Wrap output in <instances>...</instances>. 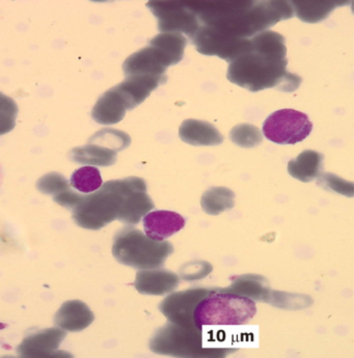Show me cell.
<instances>
[{"label":"cell","instance_id":"cell-1","mask_svg":"<svg viewBox=\"0 0 354 358\" xmlns=\"http://www.w3.org/2000/svg\"><path fill=\"white\" fill-rule=\"evenodd\" d=\"M199 27L190 38L201 55L233 62L253 36L293 17L290 1H190Z\"/></svg>","mask_w":354,"mask_h":358},{"label":"cell","instance_id":"cell-2","mask_svg":"<svg viewBox=\"0 0 354 358\" xmlns=\"http://www.w3.org/2000/svg\"><path fill=\"white\" fill-rule=\"evenodd\" d=\"M287 66L284 36L266 31L248 40L246 50L229 64L227 78L253 93L266 89L293 93L302 78L290 73Z\"/></svg>","mask_w":354,"mask_h":358},{"label":"cell","instance_id":"cell-3","mask_svg":"<svg viewBox=\"0 0 354 358\" xmlns=\"http://www.w3.org/2000/svg\"><path fill=\"white\" fill-rule=\"evenodd\" d=\"M148 189L145 180L129 177L102 184L93 194H85L72 211L75 224L80 228L99 231L118 220L126 196L134 190Z\"/></svg>","mask_w":354,"mask_h":358},{"label":"cell","instance_id":"cell-4","mask_svg":"<svg viewBox=\"0 0 354 358\" xmlns=\"http://www.w3.org/2000/svg\"><path fill=\"white\" fill-rule=\"evenodd\" d=\"M188 41L183 34L161 33L150 41L149 46L133 53L123 64L126 77L136 75L167 77V70L183 59Z\"/></svg>","mask_w":354,"mask_h":358},{"label":"cell","instance_id":"cell-5","mask_svg":"<svg viewBox=\"0 0 354 358\" xmlns=\"http://www.w3.org/2000/svg\"><path fill=\"white\" fill-rule=\"evenodd\" d=\"M150 350L171 357L220 358L236 352V349L207 347L203 329L167 323L158 328L149 343Z\"/></svg>","mask_w":354,"mask_h":358},{"label":"cell","instance_id":"cell-6","mask_svg":"<svg viewBox=\"0 0 354 358\" xmlns=\"http://www.w3.org/2000/svg\"><path fill=\"white\" fill-rule=\"evenodd\" d=\"M174 252L175 248L171 242L155 241L132 226L120 229L113 238L115 260L137 270L160 268Z\"/></svg>","mask_w":354,"mask_h":358},{"label":"cell","instance_id":"cell-7","mask_svg":"<svg viewBox=\"0 0 354 358\" xmlns=\"http://www.w3.org/2000/svg\"><path fill=\"white\" fill-rule=\"evenodd\" d=\"M257 314L256 302L215 288L195 308L194 324L204 326H239L250 322Z\"/></svg>","mask_w":354,"mask_h":358},{"label":"cell","instance_id":"cell-8","mask_svg":"<svg viewBox=\"0 0 354 358\" xmlns=\"http://www.w3.org/2000/svg\"><path fill=\"white\" fill-rule=\"evenodd\" d=\"M264 136L278 145H295L304 141L313 130L306 113L295 109H281L271 113L263 124Z\"/></svg>","mask_w":354,"mask_h":358},{"label":"cell","instance_id":"cell-9","mask_svg":"<svg viewBox=\"0 0 354 358\" xmlns=\"http://www.w3.org/2000/svg\"><path fill=\"white\" fill-rule=\"evenodd\" d=\"M147 8L157 18L161 33L185 34L192 38L199 27L190 1H149Z\"/></svg>","mask_w":354,"mask_h":358},{"label":"cell","instance_id":"cell-10","mask_svg":"<svg viewBox=\"0 0 354 358\" xmlns=\"http://www.w3.org/2000/svg\"><path fill=\"white\" fill-rule=\"evenodd\" d=\"M215 288L193 287L185 291L169 294L160 304L161 314L167 321L184 327H197L194 324L195 308Z\"/></svg>","mask_w":354,"mask_h":358},{"label":"cell","instance_id":"cell-11","mask_svg":"<svg viewBox=\"0 0 354 358\" xmlns=\"http://www.w3.org/2000/svg\"><path fill=\"white\" fill-rule=\"evenodd\" d=\"M66 336L61 328H46L25 336L17 347V353L23 358L68 357L70 353L59 352V348Z\"/></svg>","mask_w":354,"mask_h":358},{"label":"cell","instance_id":"cell-12","mask_svg":"<svg viewBox=\"0 0 354 358\" xmlns=\"http://www.w3.org/2000/svg\"><path fill=\"white\" fill-rule=\"evenodd\" d=\"M180 278L167 269H145L137 272L134 287L137 292L148 296H163L175 291Z\"/></svg>","mask_w":354,"mask_h":358},{"label":"cell","instance_id":"cell-13","mask_svg":"<svg viewBox=\"0 0 354 358\" xmlns=\"http://www.w3.org/2000/svg\"><path fill=\"white\" fill-rule=\"evenodd\" d=\"M143 218L146 235L155 241H163L171 237L186 224V220L181 214L167 210L149 212Z\"/></svg>","mask_w":354,"mask_h":358},{"label":"cell","instance_id":"cell-14","mask_svg":"<svg viewBox=\"0 0 354 358\" xmlns=\"http://www.w3.org/2000/svg\"><path fill=\"white\" fill-rule=\"evenodd\" d=\"M95 321V315L81 300H69L57 310L55 324L64 331L79 332L87 329Z\"/></svg>","mask_w":354,"mask_h":358},{"label":"cell","instance_id":"cell-15","mask_svg":"<svg viewBox=\"0 0 354 358\" xmlns=\"http://www.w3.org/2000/svg\"><path fill=\"white\" fill-rule=\"evenodd\" d=\"M182 141L194 147H213L224 143V136L209 122L186 120L179 128Z\"/></svg>","mask_w":354,"mask_h":358},{"label":"cell","instance_id":"cell-16","mask_svg":"<svg viewBox=\"0 0 354 358\" xmlns=\"http://www.w3.org/2000/svg\"><path fill=\"white\" fill-rule=\"evenodd\" d=\"M127 110V103L113 87L98 99L92 111V117L101 125H115L125 117Z\"/></svg>","mask_w":354,"mask_h":358},{"label":"cell","instance_id":"cell-17","mask_svg":"<svg viewBox=\"0 0 354 358\" xmlns=\"http://www.w3.org/2000/svg\"><path fill=\"white\" fill-rule=\"evenodd\" d=\"M218 290L267 303L272 289L267 278L264 276L259 274H243L235 276L229 287L218 288Z\"/></svg>","mask_w":354,"mask_h":358},{"label":"cell","instance_id":"cell-18","mask_svg":"<svg viewBox=\"0 0 354 358\" xmlns=\"http://www.w3.org/2000/svg\"><path fill=\"white\" fill-rule=\"evenodd\" d=\"M323 154L313 150H306L297 157L290 160L287 169L294 179L309 183L318 179L323 173Z\"/></svg>","mask_w":354,"mask_h":358},{"label":"cell","instance_id":"cell-19","mask_svg":"<svg viewBox=\"0 0 354 358\" xmlns=\"http://www.w3.org/2000/svg\"><path fill=\"white\" fill-rule=\"evenodd\" d=\"M154 208L155 203L147 194V189L134 190L124 199L123 207L118 220L128 226H135Z\"/></svg>","mask_w":354,"mask_h":358},{"label":"cell","instance_id":"cell-20","mask_svg":"<svg viewBox=\"0 0 354 358\" xmlns=\"http://www.w3.org/2000/svg\"><path fill=\"white\" fill-rule=\"evenodd\" d=\"M293 8L294 14L306 23H318L325 20L332 10H336L339 6L351 3L348 1H290Z\"/></svg>","mask_w":354,"mask_h":358},{"label":"cell","instance_id":"cell-21","mask_svg":"<svg viewBox=\"0 0 354 358\" xmlns=\"http://www.w3.org/2000/svg\"><path fill=\"white\" fill-rule=\"evenodd\" d=\"M69 158L78 164L107 167L117 162L118 154L99 145H87L71 150Z\"/></svg>","mask_w":354,"mask_h":358},{"label":"cell","instance_id":"cell-22","mask_svg":"<svg viewBox=\"0 0 354 358\" xmlns=\"http://www.w3.org/2000/svg\"><path fill=\"white\" fill-rule=\"evenodd\" d=\"M201 209L209 215L216 216L232 210L235 206V194L229 188L212 187L204 192L201 199Z\"/></svg>","mask_w":354,"mask_h":358},{"label":"cell","instance_id":"cell-23","mask_svg":"<svg viewBox=\"0 0 354 358\" xmlns=\"http://www.w3.org/2000/svg\"><path fill=\"white\" fill-rule=\"evenodd\" d=\"M102 176L95 166L80 167L71 176L70 185L73 189L83 194H93L102 186Z\"/></svg>","mask_w":354,"mask_h":358},{"label":"cell","instance_id":"cell-24","mask_svg":"<svg viewBox=\"0 0 354 358\" xmlns=\"http://www.w3.org/2000/svg\"><path fill=\"white\" fill-rule=\"evenodd\" d=\"M130 143L131 137L127 133L121 130L111 129V128L98 131L89 139V145H99V147L111 150L115 153L127 149Z\"/></svg>","mask_w":354,"mask_h":358},{"label":"cell","instance_id":"cell-25","mask_svg":"<svg viewBox=\"0 0 354 358\" xmlns=\"http://www.w3.org/2000/svg\"><path fill=\"white\" fill-rule=\"evenodd\" d=\"M313 299L308 295H299V294H291L280 292V291L271 290L267 304L276 306L284 310H302L312 306Z\"/></svg>","mask_w":354,"mask_h":358},{"label":"cell","instance_id":"cell-26","mask_svg":"<svg viewBox=\"0 0 354 358\" xmlns=\"http://www.w3.org/2000/svg\"><path fill=\"white\" fill-rule=\"evenodd\" d=\"M229 138L238 147L250 149L261 145L263 135L261 131L252 124H240L231 130Z\"/></svg>","mask_w":354,"mask_h":358},{"label":"cell","instance_id":"cell-27","mask_svg":"<svg viewBox=\"0 0 354 358\" xmlns=\"http://www.w3.org/2000/svg\"><path fill=\"white\" fill-rule=\"evenodd\" d=\"M36 188L38 192L47 196H57L63 194L66 190L70 189V182L66 179L62 173H46L36 182Z\"/></svg>","mask_w":354,"mask_h":358},{"label":"cell","instance_id":"cell-28","mask_svg":"<svg viewBox=\"0 0 354 358\" xmlns=\"http://www.w3.org/2000/svg\"><path fill=\"white\" fill-rule=\"evenodd\" d=\"M317 184L327 192L349 197L353 196V183L341 179L340 177L332 173H322L317 179Z\"/></svg>","mask_w":354,"mask_h":358},{"label":"cell","instance_id":"cell-29","mask_svg":"<svg viewBox=\"0 0 354 358\" xmlns=\"http://www.w3.org/2000/svg\"><path fill=\"white\" fill-rule=\"evenodd\" d=\"M213 267L205 261H194L185 263L179 270L180 278L185 282H194L207 278L211 273Z\"/></svg>","mask_w":354,"mask_h":358},{"label":"cell","instance_id":"cell-30","mask_svg":"<svg viewBox=\"0 0 354 358\" xmlns=\"http://www.w3.org/2000/svg\"><path fill=\"white\" fill-rule=\"evenodd\" d=\"M17 111L18 109L14 101L1 94L0 95V134H6L15 127Z\"/></svg>","mask_w":354,"mask_h":358},{"label":"cell","instance_id":"cell-31","mask_svg":"<svg viewBox=\"0 0 354 358\" xmlns=\"http://www.w3.org/2000/svg\"><path fill=\"white\" fill-rule=\"evenodd\" d=\"M83 196H85V194H80V192H76V190L71 187L70 189L66 190L63 194L53 196V201L57 205L62 206V207L66 208V209L70 210V211H73L79 205V203L83 201Z\"/></svg>","mask_w":354,"mask_h":358}]
</instances>
